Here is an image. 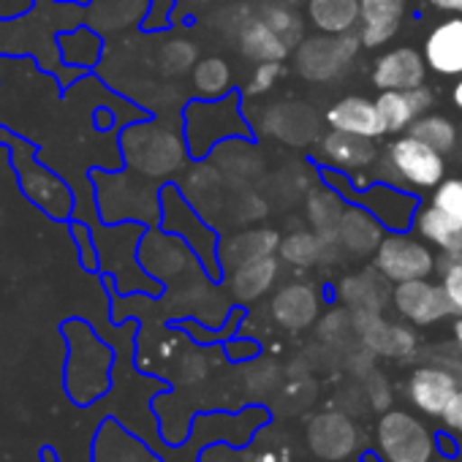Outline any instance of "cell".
<instances>
[{
    "instance_id": "obj_2",
    "label": "cell",
    "mask_w": 462,
    "mask_h": 462,
    "mask_svg": "<svg viewBox=\"0 0 462 462\" xmlns=\"http://www.w3.org/2000/svg\"><path fill=\"white\" fill-rule=\"evenodd\" d=\"M120 150L125 163L142 177H169L185 163V144L180 134L155 123L128 125L120 134Z\"/></svg>"
},
{
    "instance_id": "obj_41",
    "label": "cell",
    "mask_w": 462,
    "mask_h": 462,
    "mask_svg": "<svg viewBox=\"0 0 462 462\" xmlns=\"http://www.w3.org/2000/svg\"><path fill=\"white\" fill-rule=\"evenodd\" d=\"M438 365H443V367H448V370L454 373V378H457V383L462 386V359H440Z\"/></svg>"
},
{
    "instance_id": "obj_28",
    "label": "cell",
    "mask_w": 462,
    "mask_h": 462,
    "mask_svg": "<svg viewBox=\"0 0 462 462\" xmlns=\"http://www.w3.org/2000/svg\"><path fill=\"white\" fill-rule=\"evenodd\" d=\"M340 297L354 310H375V313H381L386 297L392 300V294H386V289H383V281H378L373 273L346 278L340 283Z\"/></svg>"
},
{
    "instance_id": "obj_38",
    "label": "cell",
    "mask_w": 462,
    "mask_h": 462,
    "mask_svg": "<svg viewBox=\"0 0 462 462\" xmlns=\"http://www.w3.org/2000/svg\"><path fill=\"white\" fill-rule=\"evenodd\" d=\"M443 424H446V430H451V432H462V386L457 389V394L451 397V402L446 405V411H443Z\"/></svg>"
},
{
    "instance_id": "obj_45",
    "label": "cell",
    "mask_w": 462,
    "mask_h": 462,
    "mask_svg": "<svg viewBox=\"0 0 462 462\" xmlns=\"http://www.w3.org/2000/svg\"><path fill=\"white\" fill-rule=\"evenodd\" d=\"M55 4H88V0H55Z\"/></svg>"
},
{
    "instance_id": "obj_44",
    "label": "cell",
    "mask_w": 462,
    "mask_h": 462,
    "mask_svg": "<svg viewBox=\"0 0 462 462\" xmlns=\"http://www.w3.org/2000/svg\"><path fill=\"white\" fill-rule=\"evenodd\" d=\"M362 9L365 6H386V4H397V0H359Z\"/></svg>"
},
{
    "instance_id": "obj_32",
    "label": "cell",
    "mask_w": 462,
    "mask_h": 462,
    "mask_svg": "<svg viewBox=\"0 0 462 462\" xmlns=\"http://www.w3.org/2000/svg\"><path fill=\"white\" fill-rule=\"evenodd\" d=\"M158 63L166 74H182V71H193V66L199 63L196 58V47L185 39H171L161 47L158 52Z\"/></svg>"
},
{
    "instance_id": "obj_33",
    "label": "cell",
    "mask_w": 462,
    "mask_h": 462,
    "mask_svg": "<svg viewBox=\"0 0 462 462\" xmlns=\"http://www.w3.org/2000/svg\"><path fill=\"white\" fill-rule=\"evenodd\" d=\"M432 204L462 226V180L448 177L438 188H432Z\"/></svg>"
},
{
    "instance_id": "obj_34",
    "label": "cell",
    "mask_w": 462,
    "mask_h": 462,
    "mask_svg": "<svg viewBox=\"0 0 462 462\" xmlns=\"http://www.w3.org/2000/svg\"><path fill=\"white\" fill-rule=\"evenodd\" d=\"M262 17L267 20V25L270 28H275L291 47L294 44H300L302 42V23H300V17L291 12V9H283V6H270V9H264L262 12Z\"/></svg>"
},
{
    "instance_id": "obj_26",
    "label": "cell",
    "mask_w": 462,
    "mask_h": 462,
    "mask_svg": "<svg viewBox=\"0 0 462 462\" xmlns=\"http://www.w3.org/2000/svg\"><path fill=\"white\" fill-rule=\"evenodd\" d=\"M337 243L321 237L319 231H294L286 240H281V256L294 264V267H313L321 259H327L329 248H335Z\"/></svg>"
},
{
    "instance_id": "obj_1",
    "label": "cell",
    "mask_w": 462,
    "mask_h": 462,
    "mask_svg": "<svg viewBox=\"0 0 462 462\" xmlns=\"http://www.w3.org/2000/svg\"><path fill=\"white\" fill-rule=\"evenodd\" d=\"M0 144L9 147L12 152L9 163L17 171V185L25 193V199L33 207H39L50 220H69L74 212V190L60 174H55L36 158L39 144L23 139L6 125H0Z\"/></svg>"
},
{
    "instance_id": "obj_35",
    "label": "cell",
    "mask_w": 462,
    "mask_h": 462,
    "mask_svg": "<svg viewBox=\"0 0 462 462\" xmlns=\"http://www.w3.org/2000/svg\"><path fill=\"white\" fill-rule=\"evenodd\" d=\"M69 231L77 243V251H79V262L85 270L96 273L98 270V251L93 245V231L85 220H69Z\"/></svg>"
},
{
    "instance_id": "obj_12",
    "label": "cell",
    "mask_w": 462,
    "mask_h": 462,
    "mask_svg": "<svg viewBox=\"0 0 462 462\" xmlns=\"http://www.w3.org/2000/svg\"><path fill=\"white\" fill-rule=\"evenodd\" d=\"M354 327L362 337V343L381 356H408L416 348V337L402 324H392L381 319L375 310H356Z\"/></svg>"
},
{
    "instance_id": "obj_4",
    "label": "cell",
    "mask_w": 462,
    "mask_h": 462,
    "mask_svg": "<svg viewBox=\"0 0 462 462\" xmlns=\"http://www.w3.org/2000/svg\"><path fill=\"white\" fill-rule=\"evenodd\" d=\"M438 262L430 245L421 237H411L405 231H392L386 235L373 256V270L386 283H405V281H421L435 273Z\"/></svg>"
},
{
    "instance_id": "obj_39",
    "label": "cell",
    "mask_w": 462,
    "mask_h": 462,
    "mask_svg": "<svg viewBox=\"0 0 462 462\" xmlns=\"http://www.w3.org/2000/svg\"><path fill=\"white\" fill-rule=\"evenodd\" d=\"M427 4L438 12H446V14H462V0H427Z\"/></svg>"
},
{
    "instance_id": "obj_18",
    "label": "cell",
    "mask_w": 462,
    "mask_h": 462,
    "mask_svg": "<svg viewBox=\"0 0 462 462\" xmlns=\"http://www.w3.org/2000/svg\"><path fill=\"white\" fill-rule=\"evenodd\" d=\"M310 446L313 451L327 462L346 459L356 446V430L354 424L340 413H324L310 424Z\"/></svg>"
},
{
    "instance_id": "obj_37",
    "label": "cell",
    "mask_w": 462,
    "mask_h": 462,
    "mask_svg": "<svg viewBox=\"0 0 462 462\" xmlns=\"http://www.w3.org/2000/svg\"><path fill=\"white\" fill-rule=\"evenodd\" d=\"M281 71H283V66H281V60H270V63H259L256 69H254V77H251V85H248V93L251 96H262V93H267V90H273V85L281 79Z\"/></svg>"
},
{
    "instance_id": "obj_7",
    "label": "cell",
    "mask_w": 462,
    "mask_h": 462,
    "mask_svg": "<svg viewBox=\"0 0 462 462\" xmlns=\"http://www.w3.org/2000/svg\"><path fill=\"white\" fill-rule=\"evenodd\" d=\"M392 305L413 327H432V324L454 316L443 286L430 283L427 278L397 283L392 291Z\"/></svg>"
},
{
    "instance_id": "obj_25",
    "label": "cell",
    "mask_w": 462,
    "mask_h": 462,
    "mask_svg": "<svg viewBox=\"0 0 462 462\" xmlns=\"http://www.w3.org/2000/svg\"><path fill=\"white\" fill-rule=\"evenodd\" d=\"M375 106H378V115H381L386 134L408 131L413 125V120L421 117L411 90H381L375 98Z\"/></svg>"
},
{
    "instance_id": "obj_19",
    "label": "cell",
    "mask_w": 462,
    "mask_h": 462,
    "mask_svg": "<svg viewBox=\"0 0 462 462\" xmlns=\"http://www.w3.org/2000/svg\"><path fill=\"white\" fill-rule=\"evenodd\" d=\"M278 273H281L278 259L275 256H262V259L245 262V264L231 270L228 289L240 302H254V300L264 297L275 286Z\"/></svg>"
},
{
    "instance_id": "obj_27",
    "label": "cell",
    "mask_w": 462,
    "mask_h": 462,
    "mask_svg": "<svg viewBox=\"0 0 462 462\" xmlns=\"http://www.w3.org/2000/svg\"><path fill=\"white\" fill-rule=\"evenodd\" d=\"M411 136L421 139L424 144H430L432 150H438L440 155H448L457 150L459 144V131L457 125L446 117V115H438V112H427L421 117L413 120V125L408 128Z\"/></svg>"
},
{
    "instance_id": "obj_22",
    "label": "cell",
    "mask_w": 462,
    "mask_h": 462,
    "mask_svg": "<svg viewBox=\"0 0 462 462\" xmlns=\"http://www.w3.org/2000/svg\"><path fill=\"white\" fill-rule=\"evenodd\" d=\"M405 17V4L397 0V4H386V6H365L362 9V20H359V42L365 50H378L383 44H389Z\"/></svg>"
},
{
    "instance_id": "obj_46",
    "label": "cell",
    "mask_w": 462,
    "mask_h": 462,
    "mask_svg": "<svg viewBox=\"0 0 462 462\" xmlns=\"http://www.w3.org/2000/svg\"><path fill=\"white\" fill-rule=\"evenodd\" d=\"M432 462H451V459H446V457H438V459H432Z\"/></svg>"
},
{
    "instance_id": "obj_29",
    "label": "cell",
    "mask_w": 462,
    "mask_h": 462,
    "mask_svg": "<svg viewBox=\"0 0 462 462\" xmlns=\"http://www.w3.org/2000/svg\"><path fill=\"white\" fill-rule=\"evenodd\" d=\"M313 109L310 106H302V104H281L275 109H270L267 115V131H273L278 139H286L291 144H302L308 139L316 136V125H300L297 120L308 117Z\"/></svg>"
},
{
    "instance_id": "obj_6",
    "label": "cell",
    "mask_w": 462,
    "mask_h": 462,
    "mask_svg": "<svg viewBox=\"0 0 462 462\" xmlns=\"http://www.w3.org/2000/svg\"><path fill=\"white\" fill-rule=\"evenodd\" d=\"M378 451L383 462H432L435 435L405 411H389L378 421Z\"/></svg>"
},
{
    "instance_id": "obj_16",
    "label": "cell",
    "mask_w": 462,
    "mask_h": 462,
    "mask_svg": "<svg viewBox=\"0 0 462 462\" xmlns=\"http://www.w3.org/2000/svg\"><path fill=\"white\" fill-rule=\"evenodd\" d=\"M321 294L310 283H289L273 300V316L286 329H305L319 319Z\"/></svg>"
},
{
    "instance_id": "obj_17",
    "label": "cell",
    "mask_w": 462,
    "mask_h": 462,
    "mask_svg": "<svg viewBox=\"0 0 462 462\" xmlns=\"http://www.w3.org/2000/svg\"><path fill=\"white\" fill-rule=\"evenodd\" d=\"M383 226L367 207H346L340 226H337V245L354 256L375 254L383 240Z\"/></svg>"
},
{
    "instance_id": "obj_36",
    "label": "cell",
    "mask_w": 462,
    "mask_h": 462,
    "mask_svg": "<svg viewBox=\"0 0 462 462\" xmlns=\"http://www.w3.org/2000/svg\"><path fill=\"white\" fill-rule=\"evenodd\" d=\"M443 281V291L451 302V310L454 316H462V262H451V264H438Z\"/></svg>"
},
{
    "instance_id": "obj_31",
    "label": "cell",
    "mask_w": 462,
    "mask_h": 462,
    "mask_svg": "<svg viewBox=\"0 0 462 462\" xmlns=\"http://www.w3.org/2000/svg\"><path fill=\"white\" fill-rule=\"evenodd\" d=\"M235 74L223 58H204L193 66V85L204 98H220L231 90Z\"/></svg>"
},
{
    "instance_id": "obj_8",
    "label": "cell",
    "mask_w": 462,
    "mask_h": 462,
    "mask_svg": "<svg viewBox=\"0 0 462 462\" xmlns=\"http://www.w3.org/2000/svg\"><path fill=\"white\" fill-rule=\"evenodd\" d=\"M240 123V115L220 101H196L185 109V131L193 152H207L217 139L237 134Z\"/></svg>"
},
{
    "instance_id": "obj_14",
    "label": "cell",
    "mask_w": 462,
    "mask_h": 462,
    "mask_svg": "<svg viewBox=\"0 0 462 462\" xmlns=\"http://www.w3.org/2000/svg\"><path fill=\"white\" fill-rule=\"evenodd\" d=\"M424 58L430 71L440 77H459L462 74V14L438 23L424 39Z\"/></svg>"
},
{
    "instance_id": "obj_40",
    "label": "cell",
    "mask_w": 462,
    "mask_h": 462,
    "mask_svg": "<svg viewBox=\"0 0 462 462\" xmlns=\"http://www.w3.org/2000/svg\"><path fill=\"white\" fill-rule=\"evenodd\" d=\"M93 123H96V128L106 131V128L115 123V117H112V112H109V109H96V112H93Z\"/></svg>"
},
{
    "instance_id": "obj_23",
    "label": "cell",
    "mask_w": 462,
    "mask_h": 462,
    "mask_svg": "<svg viewBox=\"0 0 462 462\" xmlns=\"http://www.w3.org/2000/svg\"><path fill=\"white\" fill-rule=\"evenodd\" d=\"M291 44L275 31L267 25L264 17L259 20H251L243 25V33H240V52L256 63H270V60H283L289 55Z\"/></svg>"
},
{
    "instance_id": "obj_10",
    "label": "cell",
    "mask_w": 462,
    "mask_h": 462,
    "mask_svg": "<svg viewBox=\"0 0 462 462\" xmlns=\"http://www.w3.org/2000/svg\"><path fill=\"white\" fill-rule=\"evenodd\" d=\"M359 201L389 231H408L419 212V199L392 182H373V185L362 188Z\"/></svg>"
},
{
    "instance_id": "obj_24",
    "label": "cell",
    "mask_w": 462,
    "mask_h": 462,
    "mask_svg": "<svg viewBox=\"0 0 462 462\" xmlns=\"http://www.w3.org/2000/svg\"><path fill=\"white\" fill-rule=\"evenodd\" d=\"M308 20L321 33H351L362 20L359 0H308Z\"/></svg>"
},
{
    "instance_id": "obj_13",
    "label": "cell",
    "mask_w": 462,
    "mask_h": 462,
    "mask_svg": "<svg viewBox=\"0 0 462 462\" xmlns=\"http://www.w3.org/2000/svg\"><path fill=\"white\" fill-rule=\"evenodd\" d=\"M373 142L375 139L332 128L329 134L321 136L319 158L324 163H329L335 171H359V169H367V166H373L378 161V152H375Z\"/></svg>"
},
{
    "instance_id": "obj_3",
    "label": "cell",
    "mask_w": 462,
    "mask_h": 462,
    "mask_svg": "<svg viewBox=\"0 0 462 462\" xmlns=\"http://www.w3.org/2000/svg\"><path fill=\"white\" fill-rule=\"evenodd\" d=\"M383 180L397 188L430 190L446 180V155L416 136H397L383 150Z\"/></svg>"
},
{
    "instance_id": "obj_30",
    "label": "cell",
    "mask_w": 462,
    "mask_h": 462,
    "mask_svg": "<svg viewBox=\"0 0 462 462\" xmlns=\"http://www.w3.org/2000/svg\"><path fill=\"white\" fill-rule=\"evenodd\" d=\"M343 212H346V207L335 190H313L308 199V215H310L316 231L332 243H337V226H340Z\"/></svg>"
},
{
    "instance_id": "obj_11",
    "label": "cell",
    "mask_w": 462,
    "mask_h": 462,
    "mask_svg": "<svg viewBox=\"0 0 462 462\" xmlns=\"http://www.w3.org/2000/svg\"><path fill=\"white\" fill-rule=\"evenodd\" d=\"M459 383L454 373L443 365H424L416 367L408 378V397L416 405V411L427 416H443L446 405L457 394Z\"/></svg>"
},
{
    "instance_id": "obj_43",
    "label": "cell",
    "mask_w": 462,
    "mask_h": 462,
    "mask_svg": "<svg viewBox=\"0 0 462 462\" xmlns=\"http://www.w3.org/2000/svg\"><path fill=\"white\" fill-rule=\"evenodd\" d=\"M451 335H454V343H457V348L462 351V316H457V321L451 324Z\"/></svg>"
},
{
    "instance_id": "obj_15",
    "label": "cell",
    "mask_w": 462,
    "mask_h": 462,
    "mask_svg": "<svg viewBox=\"0 0 462 462\" xmlns=\"http://www.w3.org/2000/svg\"><path fill=\"white\" fill-rule=\"evenodd\" d=\"M327 123L335 131H346V134H356L367 139H378L386 134L375 101L365 96H346L337 104H332L327 109Z\"/></svg>"
},
{
    "instance_id": "obj_5",
    "label": "cell",
    "mask_w": 462,
    "mask_h": 462,
    "mask_svg": "<svg viewBox=\"0 0 462 462\" xmlns=\"http://www.w3.org/2000/svg\"><path fill=\"white\" fill-rule=\"evenodd\" d=\"M359 47L362 42L354 33H321L297 44L294 63L300 77L310 82H329L354 63Z\"/></svg>"
},
{
    "instance_id": "obj_9",
    "label": "cell",
    "mask_w": 462,
    "mask_h": 462,
    "mask_svg": "<svg viewBox=\"0 0 462 462\" xmlns=\"http://www.w3.org/2000/svg\"><path fill=\"white\" fill-rule=\"evenodd\" d=\"M427 58L413 47L386 50L373 66V85L378 90H413L427 79Z\"/></svg>"
},
{
    "instance_id": "obj_42",
    "label": "cell",
    "mask_w": 462,
    "mask_h": 462,
    "mask_svg": "<svg viewBox=\"0 0 462 462\" xmlns=\"http://www.w3.org/2000/svg\"><path fill=\"white\" fill-rule=\"evenodd\" d=\"M451 104L462 112V74L457 77V82H454V88H451Z\"/></svg>"
},
{
    "instance_id": "obj_20",
    "label": "cell",
    "mask_w": 462,
    "mask_h": 462,
    "mask_svg": "<svg viewBox=\"0 0 462 462\" xmlns=\"http://www.w3.org/2000/svg\"><path fill=\"white\" fill-rule=\"evenodd\" d=\"M413 228L427 245L438 248L440 254H451L462 248V226L454 217H448L443 209H438L432 201L427 207H419Z\"/></svg>"
},
{
    "instance_id": "obj_21",
    "label": "cell",
    "mask_w": 462,
    "mask_h": 462,
    "mask_svg": "<svg viewBox=\"0 0 462 462\" xmlns=\"http://www.w3.org/2000/svg\"><path fill=\"white\" fill-rule=\"evenodd\" d=\"M281 251V237L273 228H251L243 231V235H235L231 240L223 243L220 248V259L235 270L245 262L262 259V256H275Z\"/></svg>"
}]
</instances>
